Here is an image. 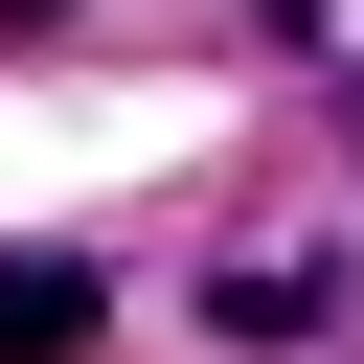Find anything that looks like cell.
<instances>
[{"label":"cell","mask_w":364,"mask_h":364,"mask_svg":"<svg viewBox=\"0 0 364 364\" xmlns=\"http://www.w3.org/2000/svg\"><path fill=\"white\" fill-rule=\"evenodd\" d=\"M91 318H114V273H91V250H0V364H68Z\"/></svg>","instance_id":"cell-1"},{"label":"cell","mask_w":364,"mask_h":364,"mask_svg":"<svg viewBox=\"0 0 364 364\" xmlns=\"http://www.w3.org/2000/svg\"><path fill=\"white\" fill-rule=\"evenodd\" d=\"M23 23H68V0H0V46H23Z\"/></svg>","instance_id":"cell-2"}]
</instances>
